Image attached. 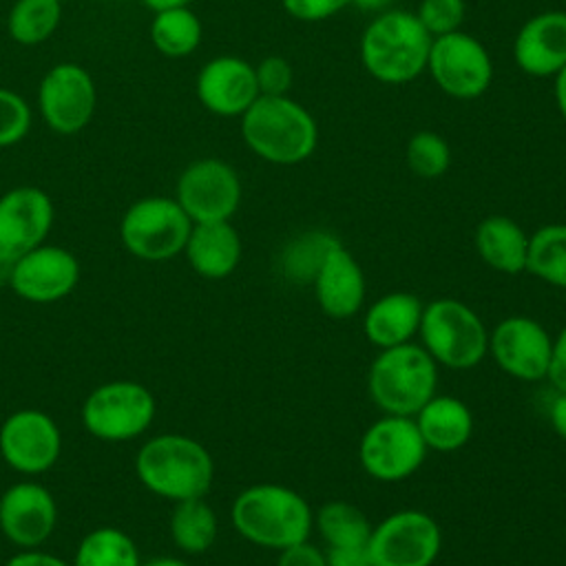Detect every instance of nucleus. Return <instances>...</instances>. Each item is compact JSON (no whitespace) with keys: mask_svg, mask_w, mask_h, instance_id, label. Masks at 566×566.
<instances>
[{"mask_svg":"<svg viewBox=\"0 0 566 566\" xmlns=\"http://www.w3.org/2000/svg\"><path fill=\"white\" fill-rule=\"evenodd\" d=\"M57 526V504L53 493L35 482L20 480L0 495V533L18 551L42 548Z\"/></svg>","mask_w":566,"mask_h":566,"instance_id":"18","label":"nucleus"},{"mask_svg":"<svg viewBox=\"0 0 566 566\" xmlns=\"http://www.w3.org/2000/svg\"><path fill=\"white\" fill-rule=\"evenodd\" d=\"M338 237L325 230H307L296 234L281 252V272L292 283H312L318 268L334 245H338Z\"/></svg>","mask_w":566,"mask_h":566,"instance_id":"32","label":"nucleus"},{"mask_svg":"<svg viewBox=\"0 0 566 566\" xmlns=\"http://www.w3.org/2000/svg\"><path fill=\"white\" fill-rule=\"evenodd\" d=\"M548 422L557 438L566 442V391H557L548 407Z\"/></svg>","mask_w":566,"mask_h":566,"instance_id":"42","label":"nucleus"},{"mask_svg":"<svg viewBox=\"0 0 566 566\" xmlns=\"http://www.w3.org/2000/svg\"><path fill=\"white\" fill-rule=\"evenodd\" d=\"M276 566H327V562H325V551H321L310 539H305L279 551Z\"/></svg>","mask_w":566,"mask_h":566,"instance_id":"38","label":"nucleus"},{"mask_svg":"<svg viewBox=\"0 0 566 566\" xmlns=\"http://www.w3.org/2000/svg\"><path fill=\"white\" fill-rule=\"evenodd\" d=\"M142 566H192L190 562L181 559V557H172V555H161V557H153L142 562Z\"/></svg>","mask_w":566,"mask_h":566,"instance_id":"45","label":"nucleus"},{"mask_svg":"<svg viewBox=\"0 0 566 566\" xmlns=\"http://www.w3.org/2000/svg\"><path fill=\"white\" fill-rule=\"evenodd\" d=\"M241 252V237L230 221H208L192 223L181 254L195 274L208 281H221L237 270Z\"/></svg>","mask_w":566,"mask_h":566,"instance_id":"22","label":"nucleus"},{"mask_svg":"<svg viewBox=\"0 0 566 566\" xmlns=\"http://www.w3.org/2000/svg\"><path fill=\"white\" fill-rule=\"evenodd\" d=\"M312 287L318 307L332 318H352L363 310L367 290L365 272L343 243L329 250L312 281Z\"/></svg>","mask_w":566,"mask_h":566,"instance_id":"21","label":"nucleus"},{"mask_svg":"<svg viewBox=\"0 0 566 566\" xmlns=\"http://www.w3.org/2000/svg\"><path fill=\"white\" fill-rule=\"evenodd\" d=\"M371 522L363 509L345 500L321 504L314 513V528L325 546H365L371 535Z\"/></svg>","mask_w":566,"mask_h":566,"instance_id":"29","label":"nucleus"},{"mask_svg":"<svg viewBox=\"0 0 566 566\" xmlns=\"http://www.w3.org/2000/svg\"><path fill=\"white\" fill-rule=\"evenodd\" d=\"M555 104L566 122V66L555 75Z\"/></svg>","mask_w":566,"mask_h":566,"instance_id":"43","label":"nucleus"},{"mask_svg":"<svg viewBox=\"0 0 566 566\" xmlns=\"http://www.w3.org/2000/svg\"><path fill=\"white\" fill-rule=\"evenodd\" d=\"M31 122L29 102L20 93L0 86V150L20 144L29 135Z\"/></svg>","mask_w":566,"mask_h":566,"instance_id":"34","label":"nucleus"},{"mask_svg":"<svg viewBox=\"0 0 566 566\" xmlns=\"http://www.w3.org/2000/svg\"><path fill=\"white\" fill-rule=\"evenodd\" d=\"M394 0H352V4L354 7H358V9H363V11H387L389 9V4H391Z\"/></svg>","mask_w":566,"mask_h":566,"instance_id":"46","label":"nucleus"},{"mask_svg":"<svg viewBox=\"0 0 566 566\" xmlns=\"http://www.w3.org/2000/svg\"><path fill=\"white\" fill-rule=\"evenodd\" d=\"M241 195L237 170L217 157L190 161L175 184V199L192 223L230 221L241 206Z\"/></svg>","mask_w":566,"mask_h":566,"instance_id":"12","label":"nucleus"},{"mask_svg":"<svg viewBox=\"0 0 566 566\" xmlns=\"http://www.w3.org/2000/svg\"><path fill=\"white\" fill-rule=\"evenodd\" d=\"M62 2H66V0H62Z\"/></svg>","mask_w":566,"mask_h":566,"instance_id":"47","label":"nucleus"},{"mask_svg":"<svg viewBox=\"0 0 566 566\" xmlns=\"http://www.w3.org/2000/svg\"><path fill=\"white\" fill-rule=\"evenodd\" d=\"M4 566H71V562H66L60 555L46 553L42 548H27V551H18L15 555H11Z\"/></svg>","mask_w":566,"mask_h":566,"instance_id":"41","label":"nucleus"},{"mask_svg":"<svg viewBox=\"0 0 566 566\" xmlns=\"http://www.w3.org/2000/svg\"><path fill=\"white\" fill-rule=\"evenodd\" d=\"M467 15L464 0H422L416 18L431 38L460 31Z\"/></svg>","mask_w":566,"mask_h":566,"instance_id":"35","label":"nucleus"},{"mask_svg":"<svg viewBox=\"0 0 566 566\" xmlns=\"http://www.w3.org/2000/svg\"><path fill=\"white\" fill-rule=\"evenodd\" d=\"M62 453L57 422L42 409H18L0 424V458L20 475L33 478L55 467Z\"/></svg>","mask_w":566,"mask_h":566,"instance_id":"14","label":"nucleus"},{"mask_svg":"<svg viewBox=\"0 0 566 566\" xmlns=\"http://www.w3.org/2000/svg\"><path fill=\"white\" fill-rule=\"evenodd\" d=\"M513 60L531 77H555L566 66V11L528 18L513 40Z\"/></svg>","mask_w":566,"mask_h":566,"instance_id":"20","label":"nucleus"},{"mask_svg":"<svg viewBox=\"0 0 566 566\" xmlns=\"http://www.w3.org/2000/svg\"><path fill=\"white\" fill-rule=\"evenodd\" d=\"M442 548L438 522L418 509H402L376 526L367 542L371 566H433Z\"/></svg>","mask_w":566,"mask_h":566,"instance_id":"10","label":"nucleus"},{"mask_svg":"<svg viewBox=\"0 0 566 566\" xmlns=\"http://www.w3.org/2000/svg\"><path fill=\"white\" fill-rule=\"evenodd\" d=\"M239 128L245 146L276 166L310 159L318 144L316 119L290 95H259L241 115Z\"/></svg>","mask_w":566,"mask_h":566,"instance_id":"3","label":"nucleus"},{"mask_svg":"<svg viewBox=\"0 0 566 566\" xmlns=\"http://www.w3.org/2000/svg\"><path fill=\"white\" fill-rule=\"evenodd\" d=\"M436 389L438 365L416 343L378 349L367 371L369 398L387 416L413 418Z\"/></svg>","mask_w":566,"mask_h":566,"instance_id":"5","label":"nucleus"},{"mask_svg":"<svg viewBox=\"0 0 566 566\" xmlns=\"http://www.w3.org/2000/svg\"><path fill=\"white\" fill-rule=\"evenodd\" d=\"M55 221V206L38 186H15L0 195V259L13 263L46 243Z\"/></svg>","mask_w":566,"mask_h":566,"instance_id":"17","label":"nucleus"},{"mask_svg":"<svg viewBox=\"0 0 566 566\" xmlns=\"http://www.w3.org/2000/svg\"><path fill=\"white\" fill-rule=\"evenodd\" d=\"M230 522L245 542L270 551H283L310 539L314 511L294 489L259 482L245 486L232 500Z\"/></svg>","mask_w":566,"mask_h":566,"instance_id":"2","label":"nucleus"},{"mask_svg":"<svg viewBox=\"0 0 566 566\" xmlns=\"http://www.w3.org/2000/svg\"><path fill=\"white\" fill-rule=\"evenodd\" d=\"M256 86L261 95H287L294 82L292 64L281 55H268L256 66Z\"/></svg>","mask_w":566,"mask_h":566,"instance_id":"36","label":"nucleus"},{"mask_svg":"<svg viewBox=\"0 0 566 566\" xmlns=\"http://www.w3.org/2000/svg\"><path fill=\"white\" fill-rule=\"evenodd\" d=\"M413 420L427 449L438 453H453L473 436V413L455 396L436 394L418 409Z\"/></svg>","mask_w":566,"mask_h":566,"instance_id":"24","label":"nucleus"},{"mask_svg":"<svg viewBox=\"0 0 566 566\" xmlns=\"http://www.w3.org/2000/svg\"><path fill=\"white\" fill-rule=\"evenodd\" d=\"M546 380L553 385L555 391H566V323L553 338V354Z\"/></svg>","mask_w":566,"mask_h":566,"instance_id":"39","label":"nucleus"},{"mask_svg":"<svg viewBox=\"0 0 566 566\" xmlns=\"http://www.w3.org/2000/svg\"><path fill=\"white\" fill-rule=\"evenodd\" d=\"M157 413L153 391L137 380H106L84 398L80 420L102 442H128L148 431Z\"/></svg>","mask_w":566,"mask_h":566,"instance_id":"7","label":"nucleus"},{"mask_svg":"<svg viewBox=\"0 0 566 566\" xmlns=\"http://www.w3.org/2000/svg\"><path fill=\"white\" fill-rule=\"evenodd\" d=\"M327 566H371L367 544L365 546H327Z\"/></svg>","mask_w":566,"mask_h":566,"instance_id":"40","label":"nucleus"},{"mask_svg":"<svg viewBox=\"0 0 566 566\" xmlns=\"http://www.w3.org/2000/svg\"><path fill=\"white\" fill-rule=\"evenodd\" d=\"M418 338L422 349L447 369H473L489 354V329L473 307L458 298L424 303Z\"/></svg>","mask_w":566,"mask_h":566,"instance_id":"6","label":"nucleus"},{"mask_svg":"<svg viewBox=\"0 0 566 566\" xmlns=\"http://www.w3.org/2000/svg\"><path fill=\"white\" fill-rule=\"evenodd\" d=\"M422 307L424 303L411 292H387L365 310L363 334L378 349L413 343L420 329Z\"/></svg>","mask_w":566,"mask_h":566,"instance_id":"23","label":"nucleus"},{"mask_svg":"<svg viewBox=\"0 0 566 566\" xmlns=\"http://www.w3.org/2000/svg\"><path fill=\"white\" fill-rule=\"evenodd\" d=\"M71 566H142V555L126 531L97 526L77 542Z\"/></svg>","mask_w":566,"mask_h":566,"instance_id":"28","label":"nucleus"},{"mask_svg":"<svg viewBox=\"0 0 566 566\" xmlns=\"http://www.w3.org/2000/svg\"><path fill=\"white\" fill-rule=\"evenodd\" d=\"M97 106V88L93 75L75 62L53 64L38 86V113L46 128L57 135H75L84 130Z\"/></svg>","mask_w":566,"mask_h":566,"instance_id":"13","label":"nucleus"},{"mask_svg":"<svg viewBox=\"0 0 566 566\" xmlns=\"http://www.w3.org/2000/svg\"><path fill=\"white\" fill-rule=\"evenodd\" d=\"M427 71L436 86L455 99L484 95L493 80V62L486 46L464 31L433 38Z\"/></svg>","mask_w":566,"mask_h":566,"instance_id":"11","label":"nucleus"},{"mask_svg":"<svg viewBox=\"0 0 566 566\" xmlns=\"http://www.w3.org/2000/svg\"><path fill=\"white\" fill-rule=\"evenodd\" d=\"M405 161L416 177L438 179L451 166V148L442 135L433 130H418L407 142Z\"/></svg>","mask_w":566,"mask_h":566,"instance_id":"33","label":"nucleus"},{"mask_svg":"<svg viewBox=\"0 0 566 566\" xmlns=\"http://www.w3.org/2000/svg\"><path fill=\"white\" fill-rule=\"evenodd\" d=\"M62 22V0H15L7 15V33L22 46L46 42Z\"/></svg>","mask_w":566,"mask_h":566,"instance_id":"31","label":"nucleus"},{"mask_svg":"<svg viewBox=\"0 0 566 566\" xmlns=\"http://www.w3.org/2000/svg\"><path fill=\"white\" fill-rule=\"evenodd\" d=\"M433 38L416 13L405 9L380 11L363 31L360 62L382 84H407L427 71Z\"/></svg>","mask_w":566,"mask_h":566,"instance_id":"4","label":"nucleus"},{"mask_svg":"<svg viewBox=\"0 0 566 566\" xmlns=\"http://www.w3.org/2000/svg\"><path fill=\"white\" fill-rule=\"evenodd\" d=\"M553 336L531 316H506L489 329V356L511 378L537 382L548 376Z\"/></svg>","mask_w":566,"mask_h":566,"instance_id":"15","label":"nucleus"},{"mask_svg":"<svg viewBox=\"0 0 566 566\" xmlns=\"http://www.w3.org/2000/svg\"><path fill=\"white\" fill-rule=\"evenodd\" d=\"M190 230L192 221L177 199L161 195L133 201L119 219L124 250L148 263H164L181 254Z\"/></svg>","mask_w":566,"mask_h":566,"instance_id":"8","label":"nucleus"},{"mask_svg":"<svg viewBox=\"0 0 566 566\" xmlns=\"http://www.w3.org/2000/svg\"><path fill=\"white\" fill-rule=\"evenodd\" d=\"M427 444L411 416H380L360 436L358 460L378 482L411 478L427 458Z\"/></svg>","mask_w":566,"mask_h":566,"instance_id":"9","label":"nucleus"},{"mask_svg":"<svg viewBox=\"0 0 566 566\" xmlns=\"http://www.w3.org/2000/svg\"><path fill=\"white\" fill-rule=\"evenodd\" d=\"M139 2L155 13V11H164V9H172V7H188L192 0H139Z\"/></svg>","mask_w":566,"mask_h":566,"instance_id":"44","label":"nucleus"},{"mask_svg":"<svg viewBox=\"0 0 566 566\" xmlns=\"http://www.w3.org/2000/svg\"><path fill=\"white\" fill-rule=\"evenodd\" d=\"M148 38L164 57H188L201 44L203 27L190 4L172 7L153 13Z\"/></svg>","mask_w":566,"mask_h":566,"instance_id":"27","label":"nucleus"},{"mask_svg":"<svg viewBox=\"0 0 566 566\" xmlns=\"http://www.w3.org/2000/svg\"><path fill=\"white\" fill-rule=\"evenodd\" d=\"M475 252L484 265L502 274L526 272L528 234L511 217L491 214L475 228Z\"/></svg>","mask_w":566,"mask_h":566,"instance_id":"25","label":"nucleus"},{"mask_svg":"<svg viewBox=\"0 0 566 566\" xmlns=\"http://www.w3.org/2000/svg\"><path fill=\"white\" fill-rule=\"evenodd\" d=\"M77 281V256L62 245L42 243L11 263L7 287L27 303L46 305L66 298Z\"/></svg>","mask_w":566,"mask_h":566,"instance_id":"16","label":"nucleus"},{"mask_svg":"<svg viewBox=\"0 0 566 566\" xmlns=\"http://www.w3.org/2000/svg\"><path fill=\"white\" fill-rule=\"evenodd\" d=\"M195 93L199 104L219 117H241L261 95L254 66L237 55L208 60L197 73Z\"/></svg>","mask_w":566,"mask_h":566,"instance_id":"19","label":"nucleus"},{"mask_svg":"<svg viewBox=\"0 0 566 566\" xmlns=\"http://www.w3.org/2000/svg\"><path fill=\"white\" fill-rule=\"evenodd\" d=\"M168 533L181 553L201 555L217 542L219 520L206 497L181 500L170 511Z\"/></svg>","mask_w":566,"mask_h":566,"instance_id":"26","label":"nucleus"},{"mask_svg":"<svg viewBox=\"0 0 566 566\" xmlns=\"http://www.w3.org/2000/svg\"><path fill=\"white\" fill-rule=\"evenodd\" d=\"M526 272L566 290V223H546L528 234Z\"/></svg>","mask_w":566,"mask_h":566,"instance_id":"30","label":"nucleus"},{"mask_svg":"<svg viewBox=\"0 0 566 566\" xmlns=\"http://www.w3.org/2000/svg\"><path fill=\"white\" fill-rule=\"evenodd\" d=\"M139 484L168 502L206 497L214 480L210 451L186 433H159L148 438L133 462Z\"/></svg>","mask_w":566,"mask_h":566,"instance_id":"1","label":"nucleus"},{"mask_svg":"<svg viewBox=\"0 0 566 566\" xmlns=\"http://www.w3.org/2000/svg\"><path fill=\"white\" fill-rule=\"evenodd\" d=\"M287 15L301 22H323L352 4V0H281Z\"/></svg>","mask_w":566,"mask_h":566,"instance_id":"37","label":"nucleus"}]
</instances>
